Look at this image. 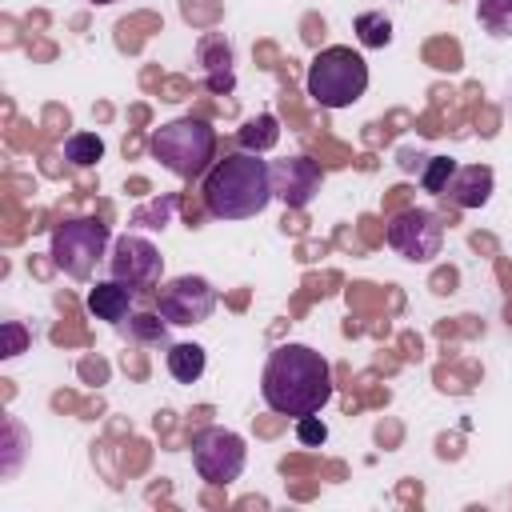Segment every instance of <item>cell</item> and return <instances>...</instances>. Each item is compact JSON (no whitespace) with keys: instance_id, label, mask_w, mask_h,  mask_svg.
<instances>
[{"instance_id":"cell-1","label":"cell","mask_w":512,"mask_h":512,"mask_svg":"<svg viewBox=\"0 0 512 512\" xmlns=\"http://www.w3.org/2000/svg\"><path fill=\"white\" fill-rule=\"evenodd\" d=\"M260 396L276 416H308L332 400V368L308 344H280L260 376Z\"/></svg>"},{"instance_id":"cell-2","label":"cell","mask_w":512,"mask_h":512,"mask_svg":"<svg viewBox=\"0 0 512 512\" xmlns=\"http://www.w3.org/2000/svg\"><path fill=\"white\" fill-rule=\"evenodd\" d=\"M272 168L260 152H232L204 176V208L216 220H248L272 204Z\"/></svg>"},{"instance_id":"cell-3","label":"cell","mask_w":512,"mask_h":512,"mask_svg":"<svg viewBox=\"0 0 512 512\" xmlns=\"http://www.w3.org/2000/svg\"><path fill=\"white\" fill-rule=\"evenodd\" d=\"M152 160H160V168H168L180 180H196L212 168V152H216V132L196 120V116H180L164 128L152 132L148 140Z\"/></svg>"},{"instance_id":"cell-4","label":"cell","mask_w":512,"mask_h":512,"mask_svg":"<svg viewBox=\"0 0 512 512\" xmlns=\"http://www.w3.org/2000/svg\"><path fill=\"white\" fill-rule=\"evenodd\" d=\"M304 84H308V96L320 108H348L368 92V64H364L360 52H352L344 44H332V48L312 56Z\"/></svg>"},{"instance_id":"cell-5","label":"cell","mask_w":512,"mask_h":512,"mask_svg":"<svg viewBox=\"0 0 512 512\" xmlns=\"http://www.w3.org/2000/svg\"><path fill=\"white\" fill-rule=\"evenodd\" d=\"M108 224L96 216H72L64 224L52 228V264L60 272H68L72 280H88L96 260L108 248Z\"/></svg>"},{"instance_id":"cell-6","label":"cell","mask_w":512,"mask_h":512,"mask_svg":"<svg viewBox=\"0 0 512 512\" xmlns=\"http://www.w3.org/2000/svg\"><path fill=\"white\" fill-rule=\"evenodd\" d=\"M244 460H248L244 436L232 432V428L208 424V428H200L192 436V464H196L200 480H208V484H232V480H240Z\"/></svg>"},{"instance_id":"cell-7","label":"cell","mask_w":512,"mask_h":512,"mask_svg":"<svg viewBox=\"0 0 512 512\" xmlns=\"http://www.w3.org/2000/svg\"><path fill=\"white\" fill-rule=\"evenodd\" d=\"M212 308H216V288L204 276H172L156 288V312L176 328L204 324Z\"/></svg>"},{"instance_id":"cell-8","label":"cell","mask_w":512,"mask_h":512,"mask_svg":"<svg viewBox=\"0 0 512 512\" xmlns=\"http://www.w3.org/2000/svg\"><path fill=\"white\" fill-rule=\"evenodd\" d=\"M388 244L412 260V264H428L432 256H440L444 248V224L432 208H404L388 220Z\"/></svg>"},{"instance_id":"cell-9","label":"cell","mask_w":512,"mask_h":512,"mask_svg":"<svg viewBox=\"0 0 512 512\" xmlns=\"http://www.w3.org/2000/svg\"><path fill=\"white\" fill-rule=\"evenodd\" d=\"M160 272H164V256L152 240L144 236H116L112 240V256H108V276L128 284L132 292H144V288H160Z\"/></svg>"},{"instance_id":"cell-10","label":"cell","mask_w":512,"mask_h":512,"mask_svg":"<svg viewBox=\"0 0 512 512\" xmlns=\"http://www.w3.org/2000/svg\"><path fill=\"white\" fill-rule=\"evenodd\" d=\"M268 168H272V192H276L288 208H304V204L320 192L324 172H320V164L308 160V156H288V160H276V164H268Z\"/></svg>"},{"instance_id":"cell-11","label":"cell","mask_w":512,"mask_h":512,"mask_svg":"<svg viewBox=\"0 0 512 512\" xmlns=\"http://www.w3.org/2000/svg\"><path fill=\"white\" fill-rule=\"evenodd\" d=\"M444 196L456 204V208H484L488 196H492V168L484 164H468V168H456Z\"/></svg>"},{"instance_id":"cell-12","label":"cell","mask_w":512,"mask_h":512,"mask_svg":"<svg viewBox=\"0 0 512 512\" xmlns=\"http://www.w3.org/2000/svg\"><path fill=\"white\" fill-rule=\"evenodd\" d=\"M132 300H136V292L112 276L88 288V312L96 320H108V324H124L132 316Z\"/></svg>"},{"instance_id":"cell-13","label":"cell","mask_w":512,"mask_h":512,"mask_svg":"<svg viewBox=\"0 0 512 512\" xmlns=\"http://www.w3.org/2000/svg\"><path fill=\"white\" fill-rule=\"evenodd\" d=\"M196 56L204 64V84L212 92H232L236 72H232V48H228V40L224 36H204L196 44Z\"/></svg>"},{"instance_id":"cell-14","label":"cell","mask_w":512,"mask_h":512,"mask_svg":"<svg viewBox=\"0 0 512 512\" xmlns=\"http://www.w3.org/2000/svg\"><path fill=\"white\" fill-rule=\"evenodd\" d=\"M168 372H172V380L176 384H196L200 376H204V368H208V356H204V348L200 344H172L168 348Z\"/></svg>"},{"instance_id":"cell-15","label":"cell","mask_w":512,"mask_h":512,"mask_svg":"<svg viewBox=\"0 0 512 512\" xmlns=\"http://www.w3.org/2000/svg\"><path fill=\"white\" fill-rule=\"evenodd\" d=\"M276 140H280V128H276V116H272V112L252 116V120L240 128V148H244V152H268V148H276Z\"/></svg>"},{"instance_id":"cell-16","label":"cell","mask_w":512,"mask_h":512,"mask_svg":"<svg viewBox=\"0 0 512 512\" xmlns=\"http://www.w3.org/2000/svg\"><path fill=\"white\" fill-rule=\"evenodd\" d=\"M476 20L488 36L508 40L512 36V0H476Z\"/></svg>"},{"instance_id":"cell-17","label":"cell","mask_w":512,"mask_h":512,"mask_svg":"<svg viewBox=\"0 0 512 512\" xmlns=\"http://www.w3.org/2000/svg\"><path fill=\"white\" fill-rule=\"evenodd\" d=\"M128 340H140V344H160L164 332H168V320L160 312H132L124 324H116Z\"/></svg>"},{"instance_id":"cell-18","label":"cell","mask_w":512,"mask_h":512,"mask_svg":"<svg viewBox=\"0 0 512 512\" xmlns=\"http://www.w3.org/2000/svg\"><path fill=\"white\" fill-rule=\"evenodd\" d=\"M100 156H104V140L96 132H72L64 140V160L76 164V168H92Z\"/></svg>"},{"instance_id":"cell-19","label":"cell","mask_w":512,"mask_h":512,"mask_svg":"<svg viewBox=\"0 0 512 512\" xmlns=\"http://www.w3.org/2000/svg\"><path fill=\"white\" fill-rule=\"evenodd\" d=\"M352 28H356V40L364 48H384L392 40V20L384 12H360Z\"/></svg>"},{"instance_id":"cell-20","label":"cell","mask_w":512,"mask_h":512,"mask_svg":"<svg viewBox=\"0 0 512 512\" xmlns=\"http://www.w3.org/2000/svg\"><path fill=\"white\" fill-rule=\"evenodd\" d=\"M452 172H456V160H452V156H428V164H424V172H420V184H424V192H432V196H444V188H448Z\"/></svg>"},{"instance_id":"cell-21","label":"cell","mask_w":512,"mask_h":512,"mask_svg":"<svg viewBox=\"0 0 512 512\" xmlns=\"http://www.w3.org/2000/svg\"><path fill=\"white\" fill-rule=\"evenodd\" d=\"M296 440L308 444V448H320V444L328 440V424H324L316 412H308V416L296 420Z\"/></svg>"},{"instance_id":"cell-22","label":"cell","mask_w":512,"mask_h":512,"mask_svg":"<svg viewBox=\"0 0 512 512\" xmlns=\"http://www.w3.org/2000/svg\"><path fill=\"white\" fill-rule=\"evenodd\" d=\"M172 208H176V196H164V200H156V204H148V208H140V212H136V224H144V220H152L148 228H164V220L172 216Z\"/></svg>"},{"instance_id":"cell-23","label":"cell","mask_w":512,"mask_h":512,"mask_svg":"<svg viewBox=\"0 0 512 512\" xmlns=\"http://www.w3.org/2000/svg\"><path fill=\"white\" fill-rule=\"evenodd\" d=\"M4 332H8V348H4V356H16V352L24 348V332H20L16 324H4Z\"/></svg>"},{"instance_id":"cell-24","label":"cell","mask_w":512,"mask_h":512,"mask_svg":"<svg viewBox=\"0 0 512 512\" xmlns=\"http://www.w3.org/2000/svg\"><path fill=\"white\" fill-rule=\"evenodd\" d=\"M88 4H116V0H88Z\"/></svg>"},{"instance_id":"cell-25","label":"cell","mask_w":512,"mask_h":512,"mask_svg":"<svg viewBox=\"0 0 512 512\" xmlns=\"http://www.w3.org/2000/svg\"><path fill=\"white\" fill-rule=\"evenodd\" d=\"M508 112H512V88H508Z\"/></svg>"}]
</instances>
